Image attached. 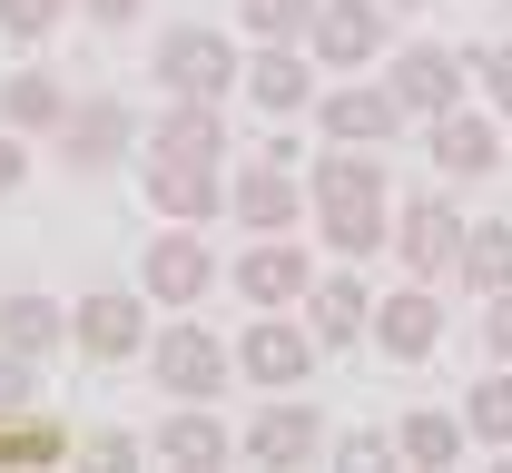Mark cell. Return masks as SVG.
I'll return each instance as SVG.
<instances>
[{
    "mask_svg": "<svg viewBox=\"0 0 512 473\" xmlns=\"http://www.w3.org/2000/svg\"><path fill=\"white\" fill-rule=\"evenodd\" d=\"M306 207H316V227H325V247H335V257H375L384 237H394V188H384V158L345 148V138L306 168Z\"/></svg>",
    "mask_w": 512,
    "mask_h": 473,
    "instance_id": "6da1fadb",
    "label": "cell"
},
{
    "mask_svg": "<svg viewBox=\"0 0 512 473\" xmlns=\"http://www.w3.org/2000/svg\"><path fill=\"white\" fill-rule=\"evenodd\" d=\"M158 89L227 109V89H247V60L227 50V30H168V40H158Z\"/></svg>",
    "mask_w": 512,
    "mask_h": 473,
    "instance_id": "7a4b0ae2",
    "label": "cell"
},
{
    "mask_svg": "<svg viewBox=\"0 0 512 473\" xmlns=\"http://www.w3.org/2000/svg\"><path fill=\"white\" fill-rule=\"evenodd\" d=\"M227 365H237V345H217L207 326H168V336H148V375H158L178 405H207V395L227 385Z\"/></svg>",
    "mask_w": 512,
    "mask_h": 473,
    "instance_id": "3957f363",
    "label": "cell"
},
{
    "mask_svg": "<svg viewBox=\"0 0 512 473\" xmlns=\"http://www.w3.org/2000/svg\"><path fill=\"white\" fill-rule=\"evenodd\" d=\"M237 375L276 385V395H296V385L316 375V326H296L286 306H266V316L247 326V345H237Z\"/></svg>",
    "mask_w": 512,
    "mask_h": 473,
    "instance_id": "277c9868",
    "label": "cell"
},
{
    "mask_svg": "<svg viewBox=\"0 0 512 473\" xmlns=\"http://www.w3.org/2000/svg\"><path fill=\"white\" fill-rule=\"evenodd\" d=\"M138 286H148V306H197V296L217 286V247H207L197 227H168V237L138 257Z\"/></svg>",
    "mask_w": 512,
    "mask_h": 473,
    "instance_id": "5b68a950",
    "label": "cell"
},
{
    "mask_svg": "<svg viewBox=\"0 0 512 473\" xmlns=\"http://www.w3.org/2000/svg\"><path fill=\"white\" fill-rule=\"evenodd\" d=\"M148 207L158 217H178V227H197V217H217L227 207V178H217V158H168V148H148Z\"/></svg>",
    "mask_w": 512,
    "mask_h": 473,
    "instance_id": "8992f818",
    "label": "cell"
},
{
    "mask_svg": "<svg viewBox=\"0 0 512 473\" xmlns=\"http://www.w3.org/2000/svg\"><path fill=\"white\" fill-rule=\"evenodd\" d=\"M69 345H79V355H99V365H128V355L148 345V316H138V296H119V286L79 296V306H69Z\"/></svg>",
    "mask_w": 512,
    "mask_h": 473,
    "instance_id": "52a82bcc",
    "label": "cell"
},
{
    "mask_svg": "<svg viewBox=\"0 0 512 473\" xmlns=\"http://www.w3.org/2000/svg\"><path fill=\"white\" fill-rule=\"evenodd\" d=\"M325 138H345V148H384V138L404 129L414 109L394 99V79H355V89H335V99H316Z\"/></svg>",
    "mask_w": 512,
    "mask_h": 473,
    "instance_id": "ba28073f",
    "label": "cell"
},
{
    "mask_svg": "<svg viewBox=\"0 0 512 473\" xmlns=\"http://www.w3.org/2000/svg\"><path fill=\"white\" fill-rule=\"evenodd\" d=\"M375 345L394 355V365H424L434 345H444V306H434V286L414 276V286H394V296H375Z\"/></svg>",
    "mask_w": 512,
    "mask_h": 473,
    "instance_id": "9c48e42d",
    "label": "cell"
},
{
    "mask_svg": "<svg viewBox=\"0 0 512 473\" xmlns=\"http://www.w3.org/2000/svg\"><path fill=\"white\" fill-rule=\"evenodd\" d=\"M128 99H69V119H60V158L79 168V178H99V168H119V148H128Z\"/></svg>",
    "mask_w": 512,
    "mask_h": 473,
    "instance_id": "30bf717a",
    "label": "cell"
},
{
    "mask_svg": "<svg viewBox=\"0 0 512 473\" xmlns=\"http://www.w3.org/2000/svg\"><path fill=\"white\" fill-rule=\"evenodd\" d=\"M394 257L414 276H444L453 257H463V217H453V198H414L394 207Z\"/></svg>",
    "mask_w": 512,
    "mask_h": 473,
    "instance_id": "8fae6325",
    "label": "cell"
},
{
    "mask_svg": "<svg viewBox=\"0 0 512 473\" xmlns=\"http://www.w3.org/2000/svg\"><path fill=\"white\" fill-rule=\"evenodd\" d=\"M247 454L256 464H316L325 454V414L306 405V395H276V405L247 424Z\"/></svg>",
    "mask_w": 512,
    "mask_h": 473,
    "instance_id": "7c38bea8",
    "label": "cell"
},
{
    "mask_svg": "<svg viewBox=\"0 0 512 473\" xmlns=\"http://www.w3.org/2000/svg\"><path fill=\"white\" fill-rule=\"evenodd\" d=\"M306 40H316L325 69H365V60L384 50V0H325Z\"/></svg>",
    "mask_w": 512,
    "mask_h": 473,
    "instance_id": "4fadbf2b",
    "label": "cell"
},
{
    "mask_svg": "<svg viewBox=\"0 0 512 473\" xmlns=\"http://www.w3.org/2000/svg\"><path fill=\"white\" fill-rule=\"evenodd\" d=\"M306 286H316V267H306V247H286V237H266V247L237 257V296H247V306H306Z\"/></svg>",
    "mask_w": 512,
    "mask_h": 473,
    "instance_id": "5bb4252c",
    "label": "cell"
},
{
    "mask_svg": "<svg viewBox=\"0 0 512 473\" xmlns=\"http://www.w3.org/2000/svg\"><path fill=\"white\" fill-rule=\"evenodd\" d=\"M384 79H394V99H404V109L444 119L453 89H463V60H453V50H434V40H414V50H394V69H384Z\"/></svg>",
    "mask_w": 512,
    "mask_h": 473,
    "instance_id": "9a60e30c",
    "label": "cell"
},
{
    "mask_svg": "<svg viewBox=\"0 0 512 473\" xmlns=\"http://www.w3.org/2000/svg\"><path fill=\"white\" fill-rule=\"evenodd\" d=\"M247 99H256V109H276V119H296V109L316 99V69L296 60V40H266V50L247 60Z\"/></svg>",
    "mask_w": 512,
    "mask_h": 473,
    "instance_id": "2e32d148",
    "label": "cell"
},
{
    "mask_svg": "<svg viewBox=\"0 0 512 473\" xmlns=\"http://www.w3.org/2000/svg\"><path fill=\"white\" fill-rule=\"evenodd\" d=\"M306 326H316V345H355V336H375V296L355 276H316L306 286Z\"/></svg>",
    "mask_w": 512,
    "mask_h": 473,
    "instance_id": "e0dca14e",
    "label": "cell"
},
{
    "mask_svg": "<svg viewBox=\"0 0 512 473\" xmlns=\"http://www.w3.org/2000/svg\"><path fill=\"white\" fill-rule=\"evenodd\" d=\"M227 207L247 217V227H266V237H286L296 227V168H247V178H227Z\"/></svg>",
    "mask_w": 512,
    "mask_h": 473,
    "instance_id": "ac0fdd59",
    "label": "cell"
},
{
    "mask_svg": "<svg viewBox=\"0 0 512 473\" xmlns=\"http://www.w3.org/2000/svg\"><path fill=\"white\" fill-rule=\"evenodd\" d=\"M493 158H512L503 138H493V119H473V109H444V119H434V168H444V178H483Z\"/></svg>",
    "mask_w": 512,
    "mask_h": 473,
    "instance_id": "d6986e66",
    "label": "cell"
},
{
    "mask_svg": "<svg viewBox=\"0 0 512 473\" xmlns=\"http://www.w3.org/2000/svg\"><path fill=\"white\" fill-rule=\"evenodd\" d=\"M69 119V89L50 69H10L0 79V129H60Z\"/></svg>",
    "mask_w": 512,
    "mask_h": 473,
    "instance_id": "ffe728a7",
    "label": "cell"
},
{
    "mask_svg": "<svg viewBox=\"0 0 512 473\" xmlns=\"http://www.w3.org/2000/svg\"><path fill=\"white\" fill-rule=\"evenodd\" d=\"M60 336H69V316L50 296H0V345H10V355L40 365V355H60Z\"/></svg>",
    "mask_w": 512,
    "mask_h": 473,
    "instance_id": "44dd1931",
    "label": "cell"
},
{
    "mask_svg": "<svg viewBox=\"0 0 512 473\" xmlns=\"http://www.w3.org/2000/svg\"><path fill=\"white\" fill-rule=\"evenodd\" d=\"M463 286H483V296H503L512 286V217H483V227H463V257H453Z\"/></svg>",
    "mask_w": 512,
    "mask_h": 473,
    "instance_id": "7402d4cb",
    "label": "cell"
},
{
    "mask_svg": "<svg viewBox=\"0 0 512 473\" xmlns=\"http://www.w3.org/2000/svg\"><path fill=\"white\" fill-rule=\"evenodd\" d=\"M148 148H168V158H217V148H227L217 99H168V119L148 129Z\"/></svg>",
    "mask_w": 512,
    "mask_h": 473,
    "instance_id": "603a6c76",
    "label": "cell"
},
{
    "mask_svg": "<svg viewBox=\"0 0 512 473\" xmlns=\"http://www.w3.org/2000/svg\"><path fill=\"white\" fill-rule=\"evenodd\" d=\"M227 444H237V434H227L207 405H178L168 424H158V454H168V464H227Z\"/></svg>",
    "mask_w": 512,
    "mask_h": 473,
    "instance_id": "cb8c5ba5",
    "label": "cell"
},
{
    "mask_svg": "<svg viewBox=\"0 0 512 473\" xmlns=\"http://www.w3.org/2000/svg\"><path fill=\"white\" fill-rule=\"evenodd\" d=\"M394 444H404V464H453V454H463V424H453L444 405H424V414L394 424Z\"/></svg>",
    "mask_w": 512,
    "mask_h": 473,
    "instance_id": "d4e9b609",
    "label": "cell"
},
{
    "mask_svg": "<svg viewBox=\"0 0 512 473\" xmlns=\"http://www.w3.org/2000/svg\"><path fill=\"white\" fill-rule=\"evenodd\" d=\"M463 434H483V444H512V365H503V375H483V385L463 395Z\"/></svg>",
    "mask_w": 512,
    "mask_h": 473,
    "instance_id": "484cf974",
    "label": "cell"
},
{
    "mask_svg": "<svg viewBox=\"0 0 512 473\" xmlns=\"http://www.w3.org/2000/svg\"><path fill=\"white\" fill-rule=\"evenodd\" d=\"M69 434L60 424H40V414H20V424H0V464H60Z\"/></svg>",
    "mask_w": 512,
    "mask_h": 473,
    "instance_id": "4316f807",
    "label": "cell"
},
{
    "mask_svg": "<svg viewBox=\"0 0 512 473\" xmlns=\"http://www.w3.org/2000/svg\"><path fill=\"white\" fill-rule=\"evenodd\" d=\"M237 10H247V30H256V40H306L325 0H237Z\"/></svg>",
    "mask_w": 512,
    "mask_h": 473,
    "instance_id": "83f0119b",
    "label": "cell"
},
{
    "mask_svg": "<svg viewBox=\"0 0 512 473\" xmlns=\"http://www.w3.org/2000/svg\"><path fill=\"white\" fill-rule=\"evenodd\" d=\"M20 414H40V385H30V355L0 345V424H20Z\"/></svg>",
    "mask_w": 512,
    "mask_h": 473,
    "instance_id": "f1b7e54d",
    "label": "cell"
},
{
    "mask_svg": "<svg viewBox=\"0 0 512 473\" xmlns=\"http://www.w3.org/2000/svg\"><path fill=\"white\" fill-rule=\"evenodd\" d=\"M69 0H0V40H40V30H60Z\"/></svg>",
    "mask_w": 512,
    "mask_h": 473,
    "instance_id": "f546056e",
    "label": "cell"
},
{
    "mask_svg": "<svg viewBox=\"0 0 512 473\" xmlns=\"http://www.w3.org/2000/svg\"><path fill=\"white\" fill-rule=\"evenodd\" d=\"M473 79H483V99H493V109H512V40L473 50Z\"/></svg>",
    "mask_w": 512,
    "mask_h": 473,
    "instance_id": "4dcf8cb0",
    "label": "cell"
},
{
    "mask_svg": "<svg viewBox=\"0 0 512 473\" xmlns=\"http://www.w3.org/2000/svg\"><path fill=\"white\" fill-rule=\"evenodd\" d=\"M394 454H404V444H394V434H345V444H335V464H355V473H375V464H394Z\"/></svg>",
    "mask_w": 512,
    "mask_h": 473,
    "instance_id": "1f68e13d",
    "label": "cell"
},
{
    "mask_svg": "<svg viewBox=\"0 0 512 473\" xmlns=\"http://www.w3.org/2000/svg\"><path fill=\"white\" fill-rule=\"evenodd\" d=\"M483 345H493V365H512V286L483 306Z\"/></svg>",
    "mask_w": 512,
    "mask_h": 473,
    "instance_id": "d6a6232c",
    "label": "cell"
},
{
    "mask_svg": "<svg viewBox=\"0 0 512 473\" xmlns=\"http://www.w3.org/2000/svg\"><path fill=\"white\" fill-rule=\"evenodd\" d=\"M20 178H30V148H20V129H0V198H10Z\"/></svg>",
    "mask_w": 512,
    "mask_h": 473,
    "instance_id": "836d02e7",
    "label": "cell"
},
{
    "mask_svg": "<svg viewBox=\"0 0 512 473\" xmlns=\"http://www.w3.org/2000/svg\"><path fill=\"white\" fill-rule=\"evenodd\" d=\"M79 10H89L99 30H128V20H138V0H79Z\"/></svg>",
    "mask_w": 512,
    "mask_h": 473,
    "instance_id": "e575fe53",
    "label": "cell"
}]
</instances>
